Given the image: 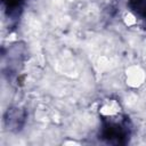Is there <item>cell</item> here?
<instances>
[{"label":"cell","mask_w":146,"mask_h":146,"mask_svg":"<svg viewBox=\"0 0 146 146\" xmlns=\"http://www.w3.org/2000/svg\"><path fill=\"white\" fill-rule=\"evenodd\" d=\"M102 124L99 138L107 144L124 145L129 141L131 135V123L119 110V104L115 100L104 104L100 108Z\"/></svg>","instance_id":"6da1fadb"},{"label":"cell","mask_w":146,"mask_h":146,"mask_svg":"<svg viewBox=\"0 0 146 146\" xmlns=\"http://www.w3.org/2000/svg\"><path fill=\"white\" fill-rule=\"evenodd\" d=\"M26 119V113L23 108L19 107H11L5 114V123L6 127L11 131H19Z\"/></svg>","instance_id":"7a4b0ae2"},{"label":"cell","mask_w":146,"mask_h":146,"mask_svg":"<svg viewBox=\"0 0 146 146\" xmlns=\"http://www.w3.org/2000/svg\"><path fill=\"white\" fill-rule=\"evenodd\" d=\"M5 10L10 19H16L19 17L22 9V0H2Z\"/></svg>","instance_id":"3957f363"},{"label":"cell","mask_w":146,"mask_h":146,"mask_svg":"<svg viewBox=\"0 0 146 146\" xmlns=\"http://www.w3.org/2000/svg\"><path fill=\"white\" fill-rule=\"evenodd\" d=\"M129 7L136 17L146 21V0H129Z\"/></svg>","instance_id":"277c9868"}]
</instances>
